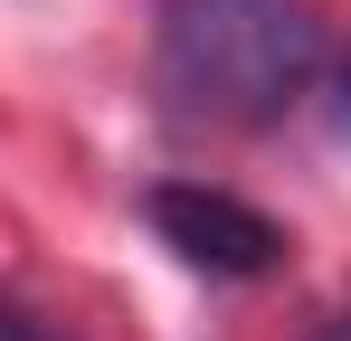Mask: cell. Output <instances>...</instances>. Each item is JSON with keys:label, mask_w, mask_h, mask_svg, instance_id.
<instances>
[{"label": "cell", "mask_w": 351, "mask_h": 341, "mask_svg": "<svg viewBox=\"0 0 351 341\" xmlns=\"http://www.w3.org/2000/svg\"><path fill=\"white\" fill-rule=\"evenodd\" d=\"M323 66L313 0H162L152 76L190 123H276Z\"/></svg>", "instance_id": "cell-1"}, {"label": "cell", "mask_w": 351, "mask_h": 341, "mask_svg": "<svg viewBox=\"0 0 351 341\" xmlns=\"http://www.w3.org/2000/svg\"><path fill=\"white\" fill-rule=\"evenodd\" d=\"M143 218L199 275H266V266H285V227L266 209H247V199H228V190H199V180H162L143 199Z\"/></svg>", "instance_id": "cell-2"}, {"label": "cell", "mask_w": 351, "mask_h": 341, "mask_svg": "<svg viewBox=\"0 0 351 341\" xmlns=\"http://www.w3.org/2000/svg\"><path fill=\"white\" fill-rule=\"evenodd\" d=\"M0 341H66V332H48V323H19V313H0Z\"/></svg>", "instance_id": "cell-3"}, {"label": "cell", "mask_w": 351, "mask_h": 341, "mask_svg": "<svg viewBox=\"0 0 351 341\" xmlns=\"http://www.w3.org/2000/svg\"><path fill=\"white\" fill-rule=\"evenodd\" d=\"M323 341H351V313H332V323H323Z\"/></svg>", "instance_id": "cell-4"}, {"label": "cell", "mask_w": 351, "mask_h": 341, "mask_svg": "<svg viewBox=\"0 0 351 341\" xmlns=\"http://www.w3.org/2000/svg\"><path fill=\"white\" fill-rule=\"evenodd\" d=\"M342 95H351V66H342Z\"/></svg>", "instance_id": "cell-5"}]
</instances>
